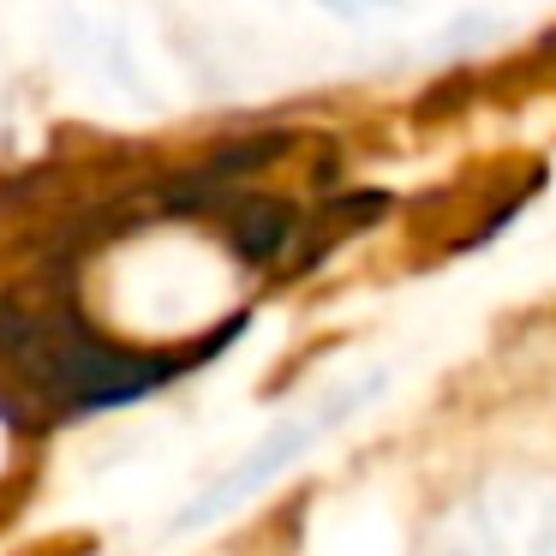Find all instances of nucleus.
<instances>
[{
  "label": "nucleus",
  "instance_id": "obj_1",
  "mask_svg": "<svg viewBox=\"0 0 556 556\" xmlns=\"http://www.w3.org/2000/svg\"><path fill=\"white\" fill-rule=\"evenodd\" d=\"M228 341H204L186 353H150L109 341L54 300L0 293V389L30 401V413H97L138 401L150 389L174 383L180 371L204 365Z\"/></svg>",
  "mask_w": 556,
  "mask_h": 556
},
{
  "label": "nucleus",
  "instance_id": "obj_2",
  "mask_svg": "<svg viewBox=\"0 0 556 556\" xmlns=\"http://www.w3.org/2000/svg\"><path fill=\"white\" fill-rule=\"evenodd\" d=\"M383 395H389V371H383V365L365 371V377H348V383H336V389H324L305 413H293V419L276 425V431L257 437V443L245 448L222 479H210L204 491L174 515V532H198V527H210V520L233 515L252 491H264V484L276 479V472H288L300 455H312L317 443H329L336 431H348V425L359 419L365 407H377Z\"/></svg>",
  "mask_w": 556,
  "mask_h": 556
},
{
  "label": "nucleus",
  "instance_id": "obj_3",
  "mask_svg": "<svg viewBox=\"0 0 556 556\" xmlns=\"http://www.w3.org/2000/svg\"><path fill=\"white\" fill-rule=\"evenodd\" d=\"M317 7H329L336 18H353V25H365V18H377V13H395L401 0H317Z\"/></svg>",
  "mask_w": 556,
  "mask_h": 556
}]
</instances>
